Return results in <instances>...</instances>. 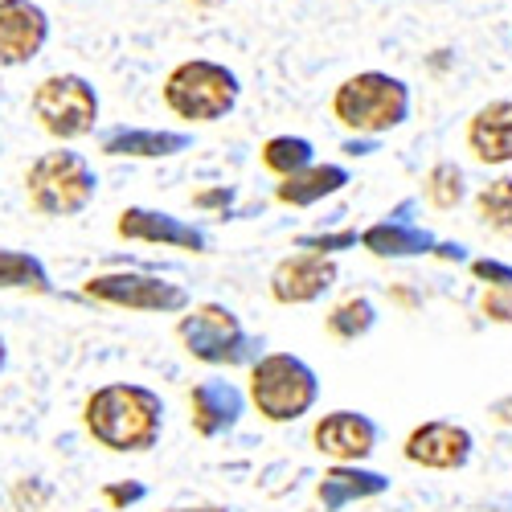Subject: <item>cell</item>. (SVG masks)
I'll return each instance as SVG.
<instances>
[{
    "mask_svg": "<svg viewBox=\"0 0 512 512\" xmlns=\"http://www.w3.org/2000/svg\"><path fill=\"white\" fill-rule=\"evenodd\" d=\"M472 271H476L480 279H488L492 287H500V291H512V267H504V263H488V259H480V263H472Z\"/></svg>",
    "mask_w": 512,
    "mask_h": 512,
    "instance_id": "obj_25",
    "label": "cell"
},
{
    "mask_svg": "<svg viewBox=\"0 0 512 512\" xmlns=\"http://www.w3.org/2000/svg\"><path fill=\"white\" fill-rule=\"evenodd\" d=\"M82 295L107 308L123 312H189V291L181 283H168L156 275H136V271H111V275H91L82 283Z\"/></svg>",
    "mask_w": 512,
    "mask_h": 512,
    "instance_id": "obj_8",
    "label": "cell"
},
{
    "mask_svg": "<svg viewBox=\"0 0 512 512\" xmlns=\"http://www.w3.org/2000/svg\"><path fill=\"white\" fill-rule=\"evenodd\" d=\"M332 283H336V263L324 259V254H316V250L287 254V259H279L275 271H271V295L287 308L320 300Z\"/></svg>",
    "mask_w": 512,
    "mask_h": 512,
    "instance_id": "obj_11",
    "label": "cell"
},
{
    "mask_svg": "<svg viewBox=\"0 0 512 512\" xmlns=\"http://www.w3.org/2000/svg\"><path fill=\"white\" fill-rule=\"evenodd\" d=\"M373 320H377L373 304L361 300V295H353V300L336 304V308L328 312L324 328H328V336H336V340H357V336H365V332L373 328Z\"/></svg>",
    "mask_w": 512,
    "mask_h": 512,
    "instance_id": "obj_22",
    "label": "cell"
},
{
    "mask_svg": "<svg viewBox=\"0 0 512 512\" xmlns=\"http://www.w3.org/2000/svg\"><path fill=\"white\" fill-rule=\"evenodd\" d=\"M312 164H316V148L304 136H271L263 144V168H271L279 181L304 173V168H312Z\"/></svg>",
    "mask_w": 512,
    "mask_h": 512,
    "instance_id": "obj_21",
    "label": "cell"
},
{
    "mask_svg": "<svg viewBox=\"0 0 512 512\" xmlns=\"http://www.w3.org/2000/svg\"><path fill=\"white\" fill-rule=\"evenodd\" d=\"M312 443L336 463H361L377 447V422L357 410H332L312 426Z\"/></svg>",
    "mask_w": 512,
    "mask_h": 512,
    "instance_id": "obj_12",
    "label": "cell"
},
{
    "mask_svg": "<svg viewBox=\"0 0 512 512\" xmlns=\"http://www.w3.org/2000/svg\"><path fill=\"white\" fill-rule=\"evenodd\" d=\"M181 345L189 357L205 365H246L254 357V340L242 332L238 316L226 304H197L177 324Z\"/></svg>",
    "mask_w": 512,
    "mask_h": 512,
    "instance_id": "obj_7",
    "label": "cell"
},
{
    "mask_svg": "<svg viewBox=\"0 0 512 512\" xmlns=\"http://www.w3.org/2000/svg\"><path fill=\"white\" fill-rule=\"evenodd\" d=\"M496 418H500V422H512V402H500V406H496Z\"/></svg>",
    "mask_w": 512,
    "mask_h": 512,
    "instance_id": "obj_31",
    "label": "cell"
},
{
    "mask_svg": "<svg viewBox=\"0 0 512 512\" xmlns=\"http://www.w3.org/2000/svg\"><path fill=\"white\" fill-rule=\"evenodd\" d=\"M242 390L234 386V381H218V377H209V381H197V386L189 390V422H193V431L201 439H218L226 435L230 426L242 418Z\"/></svg>",
    "mask_w": 512,
    "mask_h": 512,
    "instance_id": "obj_14",
    "label": "cell"
},
{
    "mask_svg": "<svg viewBox=\"0 0 512 512\" xmlns=\"http://www.w3.org/2000/svg\"><path fill=\"white\" fill-rule=\"evenodd\" d=\"M50 41V13L33 0H0V70L29 66Z\"/></svg>",
    "mask_w": 512,
    "mask_h": 512,
    "instance_id": "obj_9",
    "label": "cell"
},
{
    "mask_svg": "<svg viewBox=\"0 0 512 512\" xmlns=\"http://www.w3.org/2000/svg\"><path fill=\"white\" fill-rule=\"evenodd\" d=\"M99 177L91 160L82 152L70 148H54V152H41L29 168H25V193L29 205L46 218H74L95 201Z\"/></svg>",
    "mask_w": 512,
    "mask_h": 512,
    "instance_id": "obj_4",
    "label": "cell"
},
{
    "mask_svg": "<svg viewBox=\"0 0 512 512\" xmlns=\"http://www.w3.org/2000/svg\"><path fill=\"white\" fill-rule=\"evenodd\" d=\"M115 234L123 242H152V246H173V250H189V254H205L209 250V234L177 213L164 209H144V205H127L115 222Z\"/></svg>",
    "mask_w": 512,
    "mask_h": 512,
    "instance_id": "obj_10",
    "label": "cell"
},
{
    "mask_svg": "<svg viewBox=\"0 0 512 512\" xmlns=\"http://www.w3.org/2000/svg\"><path fill=\"white\" fill-rule=\"evenodd\" d=\"M193 144L189 132H168V127H111L103 136V156H132V160H164Z\"/></svg>",
    "mask_w": 512,
    "mask_h": 512,
    "instance_id": "obj_16",
    "label": "cell"
},
{
    "mask_svg": "<svg viewBox=\"0 0 512 512\" xmlns=\"http://www.w3.org/2000/svg\"><path fill=\"white\" fill-rule=\"evenodd\" d=\"M5 361H9V349H5V336H0V373H5Z\"/></svg>",
    "mask_w": 512,
    "mask_h": 512,
    "instance_id": "obj_32",
    "label": "cell"
},
{
    "mask_svg": "<svg viewBox=\"0 0 512 512\" xmlns=\"http://www.w3.org/2000/svg\"><path fill=\"white\" fill-rule=\"evenodd\" d=\"M422 189H426V201H431L435 209H455L463 201V168L451 164V160H439L431 173H426Z\"/></svg>",
    "mask_w": 512,
    "mask_h": 512,
    "instance_id": "obj_24",
    "label": "cell"
},
{
    "mask_svg": "<svg viewBox=\"0 0 512 512\" xmlns=\"http://www.w3.org/2000/svg\"><path fill=\"white\" fill-rule=\"evenodd\" d=\"M103 496H107V504L123 508V504L144 500V484H111V488H103Z\"/></svg>",
    "mask_w": 512,
    "mask_h": 512,
    "instance_id": "obj_28",
    "label": "cell"
},
{
    "mask_svg": "<svg viewBox=\"0 0 512 512\" xmlns=\"http://www.w3.org/2000/svg\"><path fill=\"white\" fill-rule=\"evenodd\" d=\"M320 398V381L312 365L291 353H267L250 365V402L267 422H295L304 418Z\"/></svg>",
    "mask_w": 512,
    "mask_h": 512,
    "instance_id": "obj_5",
    "label": "cell"
},
{
    "mask_svg": "<svg viewBox=\"0 0 512 512\" xmlns=\"http://www.w3.org/2000/svg\"><path fill=\"white\" fill-rule=\"evenodd\" d=\"M345 185H349V173L340 164H312V168H304V173L283 177V185L275 189V201L304 209V205H316V201L340 193Z\"/></svg>",
    "mask_w": 512,
    "mask_h": 512,
    "instance_id": "obj_19",
    "label": "cell"
},
{
    "mask_svg": "<svg viewBox=\"0 0 512 512\" xmlns=\"http://www.w3.org/2000/svg\"><path fill=\"white\" fill-rule=\"evenodd\" d=\"M332 115L357 136L394 132L410 115V87L386 70H361L336 87Z\"/></svg>",
    "mask_w": 512,
    "mask_h": 512,
    "instance_id": "obj_3",
    "label": "cell"
},
{
    "mask_svg": "<svg viewBox=\"0 0 512 512\" xmlns=\"http://www.w3.org/2000/svg\"><path fill=\"white\" fill-rule=\"evenodd\" d=\"M467 148L484 164H512V99H496L472 115Z\"/></svg>",
    "mask_w": 512,
    "mask_h": 512,
    "instance_id": "obj_15",
    "label": "cell"
},
{
    "mask_svg": "<svg viewBox=\"0 0 512 512\" xmlns=\"http://www.w3.org/2000/svg\"><path fill=\"white\" fill-rule=\"evenodd\" d=\"M476 213L480 222L496 234H512V177L492 181L480 197H476Z\"/></svg>",
    "mask_w": 512,
    "mask_h": 512,
    "instance_id": "obj_23",
    "label": "cell"
},
{
    "mask_svg": "<svg viewBox=\"0 0 512 512\" xmlns=\"http://www.w3.org/2000/svg\"><path fill=\"white\" fill-rule=\"evenodd\" d=\"M484 312L496 316V320H508V324H512V291L492 287V291L484 295Z\"/></svg>",
    "mask_w": 512,
    "mask_h": 512,
    "instance_id": "obj_27",
    "label": "cell"
},
{
    "mask_svg": "<svg viewBox=\"0 0 512 512\" xmlns=\"http://www.w3.org/2000/svg\"><path fill=\"white\" fill-rule=\"evenodd\" d=\"M29 111L54 140H82L99 123V91L82 74H50L33 87Z\"/></svg>",
    "mask_w": 512,
    "mask_h": 512,
    "instance_id": "obj_6",
    "label": "cell"
},
{
    "mask_svg": "<svg viewBox=\"0 0 512 512\" xmlns=\"http://www.w3.org/2000/svg\"><path fill=\"white\" fill-rule=\"evenodd\" d=\"M410 209H414V205L406 201L398 213H390L386 222L369 226V230L361 234V246L373 250V254H381V259H406V254H426V250H435V238L406 218Z\"/></svg>",
    "mask_w": 512,
    "mask_h": 512,
    "instance_id": "obj_17",
    "label": "cell"
},
{
    "mask_svg": "<svg viewBox=\"0 0 512 512\" xmlns=\"http://www.w3.org/2000/svg\"><path fill=\"white\" fill-rule=\"evenodd\" d=\"M230 197H234L230 189H218V193H197V197H193V205H230Z\"/></svg>",
    "mask_w": 512,
    "mask_h": 512,
    "instance_id": "obj_29",
    "label": "cell"
},
{
    "mask_svg": "<svg viewBox=\"0 0 512 512\" xmlns=\"http://www.w3.org/2000/svg\"><path fill=\"white\" fill-rule=\"evenodd\" d=\"M0 287H5V291L50 295V275H46V267H41L37 254H25V250H0Z\"/></svg>",
    "mask_w": 512,
    "mask_h": 512,
    "instance_id": "obj_20",
    "label": "cell"
},
{
    "mask_svg": "<svg viewBox=\"0 0 512 512\" xmlns=\"http://www.w3.org/2000/svg\"><path fill=\"white\" fill-rule=\"evenodd\" d=\"M164 107L185 123H218L238 107L242 82L230 66L213 62V58H189L181 66L168 70L164 78Z\"/></svg>",
    "mask_w": 512,
    "mask_h": 512,
    "instance_id": "obj_2",
    "label": "cell"
},
{
    "mask_svg": "<svg viewBox=\"0 0 512 512\" xmlns=\"http://www.w3.org/2000/svg\"><path fill=\"white\" fill-rule=\"evenodd\" d=\"M82 426L99 447L115 455H144L160 443L164 402L156 390L136 386V381H111V386H99L87 398Z\"/></svg>",
    "mask_w": 512,
    "mask_h": 512,
    "instance_id": "obj_1",
    "label": "cell"
},
{
    "mask_svg": "<svg viewBox=\"0 0 512 512\" xmlns=\"http://www.w3.org/2000/svg\"><path fill=\"white\" fill-rule=\"evenodd\" d=\"M357 242H361L357 234H320V238H300V246H304V250H316V254L336 250V246H357Z\"/></svg>",
    "mask_w": 512,
    "mask_h": 512,
    "instance_id": "obj_26",
    "label": "cell"
},
{
    "mask_svg": "<svg viewBox=\"0 0 512 512\" xmlns=\"http://www.w3.org/2000/svg\"><path fill=\"white\" fill-rule=\"evenodd\" d=\"M386 488H390V480H386V476H377V472H361L357 463H336L332 472H324V480H320L316 496H320L324 512H340L345 504H353V500H369V496H381Z\"/></svg>",
    "mask_w": 512,
    "mask_h": 512,
    "instance_id": "obj_18",
    "label": "cell"
},
{
    "mask_svg": "<svg viewBox=\"0 0 512 512\" xmlns=\"http://www.w3.org/2000/svg\"><path fill=\"white\" fill-rule=\"evenodd\" d=\"M164 512H230L222 504H193V508H164Z\"/></svg>",
    "mask_w": 512,
    "mask_h": 512,
    "instance_id": "obj_30",
    "label": "cell"
},
{
    "mask_svg": "<svg viewBox=\"0 0 512 512\" xmlns=\"http://www.w3.org/2000/svg\"><path fill=\"white\" fill-rule=\"evenodd\" d=\"M472 455V435L455 422H422L406 439V459L431 472H455Z\"/></svg>",
    "mask_w": 512,
    "mask_h": 512,
    "instance_id": "obj_13",
    "label": "cell"
}]
</instances>
